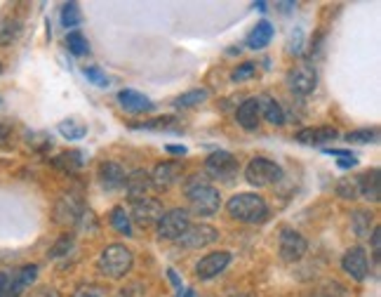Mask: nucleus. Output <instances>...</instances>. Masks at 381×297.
I'll list each match as a JSON object with an SVG mask.
<instances>
[{"instance_id": "nucleus-1", "label": "nucleus", "mask_w": 381, "mask_h": 297, "mask_svg": "<svg viewBox=\"0 0 381 297\" xmlns=\"http://www.w3.org/2000/svg\"><path fill=\"white\" fill-rule=\"evenodd\" d=\"M184 193H186L191 212L198 217H210L222 208V193H219L215 184H210L208 179L203 177H191L189 182L184 184Z\"/></svg>"}, {"instance_id": "nucleus-2", "label": "nucleus", "mask_w": 381, "mask_h": 297, "mask_svg": "<svg viewBox=\"0 0 381 297\" xmlns=\"http://www.w3.org/2000/svg\"><path fill=\"white\" fill-rule=\"evenodd\" d=\"M226 212L243 224H261L268 217V205L259 193H236L226 201Z\"/></svg>"}, {"instance_id": "nucleus-3", "label": "nucleus", "mask_w": 381, "mask_h": 297, "mask_svg": "<svg viewBox=\"0 0 381 297\" xmlns=\"http://www.w3.org/2000/svg\"><path fill=\"white\" fill-rule=\"evenodd\" d=\"M132 264H134L132 250L122 243H111L101 250L99 260H96V271H99L101 276H106V279L118 281L122 276L130 274Z\"/></svg>"}, {"instance_id": "nucleus-4", "label": "nucleus", "mask_w": 381, "mask_h": 297, "mask_svg": "<svg viewBox=\"0 0 381 297\" xmlns=\"http://www.w3.org/2000/svg\"><path fill=\"white\" fill-rule=\"evenodd\" d=\"M282 167L275 163V160H271L266 156H254L245 167V179L257 186V189H261V186H273L282 179Z\"/></svg>"}, {"instance_id": "nucleus-5", "label": "nucleus", "mask_w": 381, "mask_h": 297, "mask_svg": "<svg viewBox=\"0 0 381 297\" xmlns=\"http://www.w3.org/2000/svg\"><path fill=\"white\" fill-rule=\"evenodd\" d=\"M158 238L160 241H179L184 236V231L191 227L189 210L184 208H172L163 212V217L158 219Z\"/></svg>"}, {"instance_id": "nucleus-6", "label": "nucleus", "mask_w": 381, "mask_h": 297, "mask_svg": "<svg viewBox=\"0 0 381 297\" xmlns=\"http://www.w3.org/2000/svg\"><path fill=\"white\" fill-rule=\"evenodd\" d=\"M308 250V243L299 231H294L292 227H282L280 229V238H278V253H280V260L292 264L299 262Z\"/></svg>"}, {"instance_id": "nucleus-7", "label": "nucleus", "mask_w": 381, "mask_h": 297, "mask_svg": "<svg viewBox=\"0 0 381 297\" xmlns=\"http://www.w3.org/2000/svg\"><path fill=\"white\" fill-rule=\"evenodd\" d=\"M205 172L212 179H224V182H231L238 175V160L231 151H215L205 158Z\"/></svg>"}, {"instance_id": "nucleus-8", "label": "nucleus", "mask_w": 381, "mask_h": 297, "mask_svg": "<svg viewBox=\"0 0 381 297\" xmlns=\"http://www.w3.org/2000/svg\"><path fill=\"white\" fill-rule=\"evenodd\" d=\"M163 203L158 198H151V196H144L139 201H132V212H130V219L132 224H137L141 229H148L153 224H158V219L163 217Z\"/></svg>"}, {"instance_id": "nucleus-9", "label": "nucleus", "mask_w": 381, "mask_h": 297, "mask_svg": "<svg viewBox=\"0 0 381 297\" xmlns=\"http://www.w3.org/2000/svg\"><path fill=\"white\" fill-rule=\"evenodd\" d=\"M341 269L358 283L367 279V274H370V257H367V250L363 245H353V248L346 250L344 257H341Z\"/></svg>"}, {"instance_id": "nucleus-10", "label": "nucleus", "mask_w": 381, "mask_h": 297, "mask_svg": "<svg viewBox=\"0 0 381 297\" xmlns=\"http://www.w3.org/2000/svg\"><path fill=\"white\" fill-rule=\"evenodd\" d=\"M287 88L292 90L296 97H308L318 88V74L311 64H299L287 74Z\"/></svg>"}, {"instance_id": "nucleus-11", "label": "nucleus", "mask_w": 381, "mask_h": 297, "mask_svg": "<svg viewBox=\"0 0 381 297\" xmlns=\"http://www.w3.org/2000/svg\"><path fill=\"white\" fill-rule=\"evenodd\" d=\"M219 241V229L212 227V224H191L189 229L184 231V236L179 238V243L189 250H200V248H208V245Z\"/></svg>"}, {"instance_id": "nucleus-12", "label": "nucleus", "mask_w": 381, "mask_h": 297, "mask_svg": "<svg viewBox=\"0 0 381 297\" xmlns=\"http://www.w3.org/2000/svg\"><path fill=\"white\" fill-rule=\"evenodd\" d=\"M231 255L229 250H215V253L205 255L203 260H198L196 264V276L200 281H212L217 279L219 274H224L226 267L231 264Z\"/></svg>"}, {"instance_id": "nucleus-13", "label": "nucleus", "mask_w": 381, "mask_h": 297, "mask_svg": "<svg viewBox=\"0 0 381 297\" xmlns=\"http://www.w3.org/2000/svg\"><path fill=\"white\" fill-rule=\"evenodd\" d=\"M179 175H182V163H177V160H163L151 172V189L156 191L172 189L179 182Z\"/></svg>"}, {"instance_id": "nucleus-14", "label": "nucleus", "mask_w": 381, "mask_h": 297, "mask_svg": "<svg viewBox=\"0 0 381 297\" xmlns=\"http://www.w3.org/2000/svg\"><path fill=\"white\" fill-rule=\"evenodd\" d=\"M36 279H38V264H27V267H22L12 276H8L5 297H22L31 286H34Z\"/></svg>"}, {"instance_id": "nucleus-15", "label": "nucleus", "mask_w": 381, "mask_h": 297, "mask_svg": "<svg viewBox=\"0 0 381 297\" xmlns=\"http://www.w3.org/2000/svg\"><path fill=\"white\" fill-rule=\"evenodd\" d=\"M96 177H99L101 189L106 191H118L125 186V167H122L118 160H104L96 170Z\"/></svg>"}, {"instance_id": "nucleus-16", "label": "nucleus", "mask_w": 381, "mask_h": 297, "mask_svg": "<svg viewBox=\"0 0 381 297\" xmlns=\"http://www.w3.org/2000/svg\"><path fill=\"white\" fill-rule=\"evenodd\" d=\"M339 139V130L329 125H322V127H303L294 134V141H299L303 146H322L325 148L329 141Z\"/></svg>"}, {"instance_id": "nucleus-17", "label": "nucleus", "mask_w": 381, "mask_h": 297, "mask_svg": "<svg viewBox=\"0 0 381 297\" xmlns=\"http://www.w3.org/2000/svg\"><path fill=\"white\" fill-rule=\"evenodd\" d=\"M82 215H85V208H82L80 198L71 196V193L69 196H62L55 208V217L59 224H78Z\"/></svg>"}, {"instance_id": "nucleus-18", "label": "nucleus", "mask_w": 381, "mask_h": 297, "mask_svg": "<svg viewBox=\"0 0 381 297\" xmlns=\"http://www.w3.org/2000/svg\"><path fill=\"white\" fill-rule=\"evenodd\" d=\"M118 102H120V106H122V111H127V113H134V116H139V113H151L153 109H156V104H153L151 99H148L146 95H141L137 92V90H120L118 92Z\"/></svg>"}, {"instance_id": "nucleus-19", "label": "nucleus", "mask_w": 381, "mask_h": 297, "mask_svg": "<svg viewBox=\"0 0 381 297\" xmlns=\"http://www.w3.org/2000/svg\"><path fill=\"white\" fill-rule=\"evenodd\" d=\"M358 182V193L360 198L370 203H379V196H381V182H379V167H372V170H365L363 175L355 177Z\"/></svg>"}, {"instance_id": "nucleus-20", "label": "nucleus", "mask_w": 381, "mask_h": 297, "mask_svg": "<svg viewBox=\"0 0 381 297\" xmlns=\"http://www.w3.org/2000/svg\"><path fill=\"white\" fill-rule=\"evenodd\" d=\"M259 118L261 116H259V99H257V97H247L236 111V120L243 130H257Z\"/></svg>"}, {"instance_id": "nucleus-21", "label": "nucleus", "mask_w": 381, "mask_h": 297, "mask_svg": "<svg viewBox=\"0 0 381 297\" xmlns=\"http://www.w3.org/2000/svg\"><path fill=\"white\" fill-rule=\"evenodd\" d=\"M148 189H151V172L148 170H132L130 175L125 177V191L132 201L144 198Z\"/></svg>"}, {"instance_id": "nucleus-22", "label": "nucleus", "mask_w": 381, "mask_h": 297, "mask_svg": "<svg viewBox=\"0 0 381 297\" xmlns=\"http://www.w3.org/2000/svg\"><path fill=\"white\" fill-rule=\"evenodd\" d=\"M273 41V24L268 22V19H261V22H257L252 31L245 38V45H247L250 50H264L266 45Z\"/></svg>"}, {"instance_id": "nucleus-23", "label": "nucleus", "mask_w": 381, "mask_h": 297, "mask_svg": "<svg viewBox=\"0 0 381 297\" xmlns=\"http://www.w3.org/2000/svg\"><path fill=\"white\" fill-rule=\"evenodd\" d=\"M57 170L66 172V175H73V172H78L82 165H85V153L80 151V148H71V151H62L57 153V156L50 160Z\"/></svg>"}, {"instance_id": "nucleus-24", "label": "nucleus", "mask_w": 381, "mask_h": 297, "mask_svg": "<svg viewBox=\"0 0 381 297\" xmlns=\"http://www.w3.org/2000/svg\"><path fill=\"white\" fill-rule=\"evenodd\" d=\"M259 99V116L266 118V123L271 125H285V111H282V106L278 104V99H273L271 95H261L257 97Z\"/></svg>"}, {"instance_id": "nucleus-25", "label": "nucleus", "mask_w": 381, "mask_h": 297, "mask_svg": "<svg viewBox=\"0 0 381 297\" xmlns=\"http://www.w3.org/2000/svg\"><path fill=\"white\" fill-rule=\"evenodd\" d=\"M132 127L134 130H151V132H177V134L182 132L177 116H160V118L139 123V125H132Z\"/></svg>"}, {"instance_id": "nucleus-26", "label": "nucleus", "mask_w": 381, "mask_h": 297, "mask_svg": "<svg viewBox=\"0 0 381 297\" xmlns=\"http://www.w3.org/2000/svg\"><path fill=\"white\" fill-rule=\"evenodd\" d=\"M108 222H111V227L118 231V234L132 238L134 236V229H132V219H130V212H127L122 205H115L108 212Z\"/></svg>"}, {"instance_id": "nucleus-27", "label": "nucleus", "mask_w": 381, "mask_h": 297, "mask_svg": "<svg viewBox=\"0 0 381 297\" xmlns=\"http://www.w3.org/2000/svg\"><path fill=\"white\" fill-rule=\"evenodd\" d=\"M208 99H210V90L196 88V90H189V92L179 95L172 104H174V109H193V106L203 104V102H208Z\"/></svg>"}, {"instance_id": "nucleus-28", "label": "nucleus", "mask_w": 381, "mask_h": 297, "mask_svg": "<svg viewBox=\"0 0 381 297\" xmlns=\"http://www.w3.org/2000/svg\"><path fill=\"white\" fill-rule=\"evenodd\" d=\"M59 134L69 141H78L87 134V125L80 118H64L59 123Z\"/></svg>"}, {"instance_id": "nucleus-29", "label": "nucleus", "mask_w": 381, "mask_h": 297, "mask_svg": "<svg viewBox=\"0 0 381 297\" xmlns=\"http://www.w3.org/2000/svg\"><path fill=\"white\" fill-rule=\"evenodd\" d=\"M351 224H353V231L358 238H370V231L374 229V215L370 210H355L353 217H351Z\"/></svg>"}, {"instance_id": "nucleus-30", "label": "nucleus", "mask_w": 381, "mask_h": 297, "mask_svg": "<svg viewBox=\"0 0 381 297\" xmlns=\"http://www.w3.org/2000/svg\"><path fill=\"white\" fill-rule=\"evenodd\" d=\"M19 34H22V22L19 19H0V45H12L19 38Z\"/></svg>"}, {"instance_id": "nucleus-31", "label": "nucleus", "mask_w": 381, "mask_h": 297, "mask_svg": "<svg viewBox=\"0 0 381 297\" xmlns=\"http://www.w3.org/2000/svg\"><path fill=\"white\" fill-rule=\"evenodd\" d=\"M62 27L64 29H76L82 24V12H80V5L78 3H64L62 8Z\"/></svg>"}, {"instance_id": "nucleus-32", "label": "nucleus", "mask_w": 381, "mask_h": 297, "mask_svg": "<svg viewBox=\"0 0 381 297\" xmlns=\"http://www.w3.org/2000/svg\"><path fill=\"white\" fill-rule=\"evenodd\" d=\"M66 48H69V53L76 57H82L89 53V43L80 31H71V34H66Z\"/></svg>"}, {"instance_id": "nucleus-33", "label": "nucleus", "mask_w": 381, "mask_h": 297, "mask_svg": "<svg viewBox=\"0 0 381 297\" xmlns=\"http://www.w3.org/2000/svg\"><path fill=\"white\" fill-rule=\"evenodd\" d=\"M348 144H374L379 139L377 127H363V130H353L344 137Z\"/></svg>"}, {"instance_id": "nucleus-34", "label": "nucleus", "mask_w": 381, "mask_h": 297, "mask_svg": "<svg viewBox=\"0 0 381 297\" xmlns=\"http://www.w3.org/2000/svg\"><path fill=\"white\" fill-rule=\"evenodd\" d=\"M73 243H76V236L73 234H62L59 238H57V243L50 248V260H57V257H64L69 255L71 250H73Z\"/></svg>"}, {"instance_id": "nucleus-35", "label": "nucleus", "mask_w": 381, "mask_h": 297, "mask_svg": "<svg viewBox=\"0 0 381 297\" xmlns=\"http://www.w3.org/2000/svg\"><path fill=\"white\" fill-rule=\"evenodd\" d=\"M82 76H85V78L96 88H108V85H111V78H108V76L99 67H85V69H82Z\"/></svg>"}, {"instance_id": "nucleus-36", "label": "nucleus", "mask_w": 381, "mask_h": 297, "mask_svg": "<svg viewBox=\"0 0 381 297\" xmlns=\"http://www.w3.org/2000/svg\"><path fill=\"white\" fill-rule=\"evenodd\" d=\"M257 76V64L254 62H243L240 67H236L231 71V81L233 83H243V81H250Z\"/></svg>"}, {"instance_id": "nucleus-37", "label": "nucleus", "mask_w": 381, "mask_h": 297, "mask_svg": "<svg viewBox=\"0 0 381 297\" xmlns=\"http://www.w3.org/2000/svg\"><path fill=\"white\" fill-rule=\"evenodd\" d=\"M337 193L341 198H346V201H355V198H360L358 193V182H355V177L351 179H341L337 184Z\"/></svg>"}, {"instance_id": "nucleus-38", "label": "nucleus", "mask_w": 381, "mask_h": 297, "mask_svg": "<svg viewBox=\"0 0 381 297\" xmlns=\"http://www.w3.org/2000/svg\"><path fill=\"white\" fill-rule=\"evenodd\" d=\"M337 167H341V170H351V167L358 165V156H355L353 151H346L344 156H337Z\"/></svg>"}, {"instance_id": "nucleus-39", "label": "nucleus", "mask_w": 381, "mask_h": 297, "mask_svg": "<svg viewBox=\"0 0 381 297\" xmlns=\"http://www.w3.org/2000/svg\"><path fill=\"white\" fill-rule=\"evenodd\" d=\"M27 297H62V295H59V290H57V288H50V286H41V288L31 290V293H29Z\"/></svg>"}, {"instance_id": "nucleus-40", "label": "nucleus", "mask_w": 381, "mask_h": 297, "mask_svg": "<svg viewBox=\"0 0 381 297\" xmlns=\"http://www.w3.org/2000/svg\"><path fill=\"white\" fill-rule=\"evenodd\" d=\"M370 238H372V253H374V257L379 260V255H381V229H379V227H374Z\"/></svg>"}, {"instance_id": "nucleus-41", "label": "nucleus", "mask_w": 381, "mask_h": 297, "mask_svg": "<svg viewBox=\"0 0 381 297\" xmlns=\"http://www.w3.org/2000/svg\"><path fill=\"white\" fill-rule=\"evenodd\" d=\"M301 45H303V31L296 29L294 36H292V45H289V50H292L294 55H301Z\"/></svg>"}, {"instance_id": "nucleus-42", "label": "nucleus", "mask_w": 381, "mask_h": 297, "mask_svg": "<svg viewBox=\"0 0 381 297\" xmlns=\"http://www.w3.org/2000/svg\"><path fill=\"white\" fill-rule=\"evenodd\" d=\"M334 286V281L332 283H325V288H318L315 293H311L308 297H344V293H334V295H329V290H332Z\"/></svg>"}, {"instance_id": "nucleus-43", "label": "nucleus", "mask_w": 381, "mask_h": 297, "mask_svg": "<svg viewBox=\"0 0 381 297\" xmlns=\"http://www.w3.org/2000/svg\"><path fill=\"white\" fill-rule=\"evenodd\" d=\"M165 151L172 153V156H186L189 148H186L184 144H165Z\"/></svg>"}, {"instance_id": "nucleus-44", "label": "nucleus", "mask_w": 381, "mask_h": 297, "mask_svg": "<svg viewBox=\"0 0 381 297\" xmlns=\"http://www.w3.org/2000/svg\"><path fill=\"white\" fill-rule=\"evenodd\" d=\"M10 132H12V127L8 125V123H0V144L10 139Z\"/></svg>"}, {"instance_id": "nucleus-45", "label": "nucleus", "mask_w": 381, "mask_h": 297, "mask_svg": "<svg viewBox=\"0 0 381 297\" xmlns=\"http://www.w3.org/2000/svg\"><path fill=\"white\" fill-rule=\"evenodd\" d=\"M73 297H101V295L96 293V290H89V288H85V290H78V293H76Z\"/></svg>"}, {"instance_id": "nucleus-46", "label": "nucleus", "mask_w": 381, "mask_h": 297, "mask_svg": "<svg viewBox=\"0 0 381 297\" xmlns=\"http://www.w3.org/2000/svg\"><path fill=\"white\" fill-rule=\"evenodd\" d=\"M5 290H8V274H0V297H5Z\"/></svg>"}, {"instance_id": "nucleus-47", "label": "nucleus", "mask_w": 381, "mask_h": 297, "mask_svg": "<svg viewBox=\"0 0 381 297\" xmlns=\"http://www.w3.org/2000/svg\"><path fill=\"white\" fill-rule=\"evenodd\" d=\"M177 297H196V290H191V288H186L184 290V293H182V290H179V295Z\"/></svg>"}, {"instance_id": "nucleus-48", "label": "nucleus", "mask_w": 381, "mask_h": 297, "mask_svg": "<svg viewBox=\"0 0 381 297\" xmlns=\"http://www.w3.org/2000/svg\"><path fill=\"white\" fill-rule=\"evenodd\" d=\"M252 8L259 10V12H266V3H264V0H259V3H254V5H252Z\"/></svg>"}, {"instance_id": "nucleus-49", "label": "nucleus", "mask_w": 381, "mask_h": 297, "mask_svg": "<svg viewBox=\"0 0 381 297\" xmlns=\"http://www.w3.org/2000/svg\"><path fill=\"white\" fill-rule=\"evenodd\" d=\"M0 74H3V64H0Z\"/></svg>"}]
</instances>
